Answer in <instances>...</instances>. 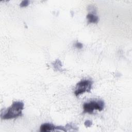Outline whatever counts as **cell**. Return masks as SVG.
Wrapping results in <instances>:
<instances>
[{"label": "cell", "instance_id": "obj_1", "mask_svg": "<svg viewBox=\"0 0 132 132\" xmlns=\"http://www.w3.org/2000/svg\"><path fill=\"white\" fill-rule=\"evenodd\" d=\"M24 109V103L21 101H15L5 111L1 112V119L9 120L17 118L22 115Z\"/></svg>", "mask_w": 132, "mask_h": 132}, {"label": "cell", "instance_id": "obj_2", "mask_svg": "<svg viewBox=\"0 0 132 132\" xmlns=\"http://www.w3.org/2000/svg\"><path fill=\"white\" fill-rule=\"evenodd\" d=\"M105 104L102 100H92L85 103L83 105L84 113L92 114L94 110H97L100 111L103 110Z\"/></svg>", "mask_w": 132, "mask_h": 132}, {"label": "cell", "instance_id": "obj_3", "mask_svg": "<svg viewBox=\"0 0 132 132\" xmlns=\"http://www.w3.org/2000/svg\"><path fill=\"white\" fill-rule=\"evenodd\" d=\"M93 82L91 79H82L76 85L74 91L75 95L77 96L84 93L89 92L91 91Z\"/></svg>", "mask_w": 132, "mask_h": 132}, {"label": "cell", "instance_id": "obj_4", "mask_svg": "<svg viewBox=\"0 0 132 132\" xmlns=\"http://www.w3.org/2000/svg\"><path fill=\"white\" fill-rule=\"evenodd\" d=\"M57 130V126L54 125L51 123H44L41 125L40 128V131L42 132L51 131Z\"/></svg>", "mask_w": 132, "mask_h": 132}, {"label": "cell", "instance_id": "obj_5", "mask_svg": "<svg viewBox=\"0 0 132 132\" xmlns=\"http://www.w3.org/2000/svg\"><path fill=\"white\" fill-rule=\"evenodd\" d=\"M87 18L90 23L96 24L99 20L98 17L92 13H89L87 15Z\"/></svg>", "mask_w": 132, "mask_h": 132}, {"label": "cell", "instance_id": "obj_6", "mask_svg": "<svg viewBox=\"0 0 132 132\" xmlns=\"http://www.w3.org/2000/svg\"><path fill=\"white\" fill-rule=\"evenodd\" d=\"M29 1H27V0H24L23 1L21 2V3H20V7H26L28 5H29Z\"/></svg>", "mask_w": 132, "mask_h": 132}, {"label": "cell", "instance_id": "obj_7", "mask_svg": "<svg viewBox=\"0 0 132 132\" xmlns=\"http://www.w3.org/2000/svg\"><path fill=\"white\" fill-rule=\"evenodd\" d=\"M75 46L77 48H78V49H81L83 47V45H82V44L80 42H77L75 44Z\"/></svg>", "mask_w": 132, "mask_h": 132}, {"label": "cell", "instance_id": "obj_8", "mask_svg": "<svg viewBox=\"0 0 132 132\" xmlns=\"http://www.w3.org/2000/svg\"><path fill=\"white\" fill-rule=\"evenodd\" d=\"M92 125V121H90V120H87L85 122V125L86 127H90Z\"/></svg>", "mask_w": 132, "mask_h": 132}]
</instances>
